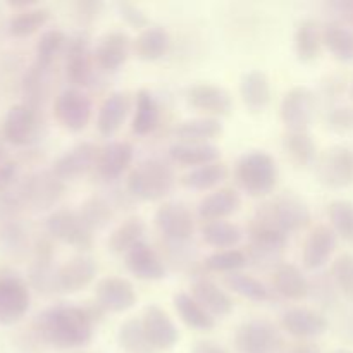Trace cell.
<instances>
[{"instance_id":"cell-1","label":"cell","mask_w":353,"mask_h":353,"mask_svg":"<svg viewBox=\"0 0 353 353\" xmlns=\"http://www.w3.org/2000/svg\"><path fill=\"white\" fill-rule=\"evenodd\" d=\"M31 324L37 336L55 348L83 347L93 336V321L83 305L55 303L40 310Z\"/></svg>"},{"instance_id":"cell-2","label":"cell","mask_w":353,"mask_h":353,"mask_svg":"<svg viewBox=\"0 0 353 353\" xmlns=\"http://www.w3.org/2000/svg\"><path fill=\"white\" fill-rule=\"evenodd\" d=\"M176 172L169 162L152 157L134 165L126 178V190L131 196L143 202H155L171 193Z\"/></svg>"},{"instance_id":"cell-3","label":"cell","mask_w":353,"mask_h":353,"mask_svg":"<svg viewBox=\"0 0 353 353\" xmlns=\"http://www.w3.org/2000/svg\"><path fill=\"white\" fill-rule=\"evenodd\" d=\"M310 219H312V214L305 200L300 199L295 193L286 192L259 205L252 217V224L274 228L288 234L290 231L305 228Z\"/></svg>"},{"instance_id":"cell-4","label":"cell","mask_w":353,"mask_h":353,"mask_svg":"<svg viewBox=\"0 0 353 353\" xmlns=\"http://www.w3.org/2000/svg\"><path fill=\"white\" fill-rule=\"evenodd\" d=\"M278 162L265 150H250L236 162V179L254 196L268 195L278 185Z\"/></svg>"},{"instance_id":"cell-5","label":"cell","mask_w":353,"mask_h":353,"mask_svg":"<svg viewBox=\"0 0 353 353\" xmlns=\"http://www.w3.org/2000/svg\"><path fill=\"white\" fill-rule=\"evenodd\" d=\"M234 347L240 353H285V338L272 321L252 317L234 333Z\"/></svg>"},{"instance_id":"cell-6","label":"cell","mask_w":353,"mask_h":353,"mask_svg":"<svg viewBox=\"0 0 353 353\" xmlns=\"http://www.w3.org/2000/svg\"><path fill=\"white\" fill-rule=\"evenodd\" d=\"M65 183L54 174V171H37L28 174L21 181L17 190L19 205L30 207L34 210H45L54 207L62 199Z\"/></svg>"},{"instance_id":"cell-7","label":"cell","mask_w":353,"mask_h":353,"mask_svg":"<svg viewBox=\"0 0 353 353\" xmlns=\"http://www.w3.org/2000/svg\"><path fill=\"white\" fill-rule=\"evenodd\" d=\"M41 119L38 109L30 103H14L0 124V137L14 147H28L40 137Z\"/></svg>"},{"instance_id":"cell-8","label":"cell","mask_w":353,"mask_h":353,"mask_svg":"<svg viewBox=\"0 0 353 353\" xmlns=\"http://www.w3.org/2000/svg\"><path fill=\"white\" fill-rule=\"evenodd\" d=\"M248 234H250V245L245 254L248 264H254L262 269L271 268V265H274V269L278 268L281 264V255L288 234L274 230V228L259 226V224L252 223L248 226Z\"/></svg>"},{"instance_id":"cell-9","label":"cell","mask_w":353,"mask_h":353,"mask_svg":"<svg viewBox=\"0 0 353 353\" xmlns=\"http://www.w3.org/2000/svg\"><path fill=\"white\" fill-rule=\"evenodd\" d=\"M45 230L48 236L72 245L79 250H88L93 245V231L83 223L78 210L68 207L52 210L45 219Z\"/></svg>"},{"instance_id":"cell-10","label":"cell","mask_w":353,"mask_h":353,"mask_svg":"<svg viewBox=\"0 0 353 353\" xmlns=\"http://www.w3.org/2000/svg\"><path fill=\"white\" fill-rule=\"evenodd\" d=\"M92 99L79 88H65L55 97L54 117L62 128L78 133L88 126L92 119Z\"/></svg>"},{"instance_id":"cell-11","label":"cell","mask_w":353,"mask_h":353,"mask_svg":"<svg viewBox=\"0 0 353 353\" xmlns=\"http://www.w3.org/2000/svg\"><path fill=\"white\" fill-rule=\"evenodd\" d=\"M95 55L90 50L88 34L78 33L65 45V78L72 88L92 85L95 78Z\"/></svg>"},{"instance_id":"cell-12","label":"cell","mask_w":353,"mask_h":353,"mask_svg":"<svg viewBox=\"0 0 353 353\" xmlns=\"http://www.w3.org/2000/svg\"><path fill=\"white\" fill-rule=\"evenodd\" d=\"M31 305V290L24 279L14 274L0 276V326L16 324Z\"/></svg>"},{"instance_id":"cell-13","label":"cell","mask_w":353,"mask_h":353,"mask_svg":"<svg viewBox=\"0 0 353 353\" xmlns=\"http://www.w3.org/2000/svg\"><path fill=\"white\" fill-rule=\"evenodd\" d=\"M316 172L321 183L331 188H341L353 183V152L347 147L326 148L316 161Z\"/></svg>"},{"instance_id":"cell-14","label":"cell","mask_w":353,"mask_h":353,"mask_svg":"<svg viewBox=\"0 0 353 353\" xmlns=\"http://www.w3.org/2000/svg\"><path fill=\"white\" fill-rule=\"evenodd\" d=\"M154 223L161 234H164L171 241H186L192 238L195 231V219L193 214L185 203L169 202L161 203L154 214Z\"/></svg>"},{"instance_id":"cell-15","label":"cell","mask_w":353,"mask_h":353,"mask_svg":"<svg viewBox=\"0 0 353 353\" xmlns=\"http://www.w3.org/2000/svg\"><path fill=\"white\" fill-rule=\"evenodd\" d=\"M279 114L290 131H307L314 114V93L307 86H293L283 97Z\"/></svg>"},{"instance_id":"cell-16","label":"cell","mask_w":353,"mask_h":353,"mask_svg":"<svg viewBox=\"0 0 353 353\" xmlns=\"http://www.w3.org/2000/svg\"><path fill=\"white\" fill-rule=\"evenodd\" d=\"M97 276V262L90 255L79 254L68 259L55 271V292L76 293L86 288Z\"/></svg>"},{"instance_id":"cell-17","label":"cell","mask_w":353,"mask_h":353,"mask_svg":"<svg viewBox=\"0 0 353 353\" xmlns=\"http://www.w3.org/2000/svg\"><path fill=\"white\" fill-rule=\"evenodd\" d=\"M100 147H97L92 141H81L72 148L65 150L64 154L59 155L52 164V171L62 181L79 178L88 171L95 169L97 155H99Z\"/></svg>"},{"instance_id":"cell-18","label":"cell","mask_w":353,"mask_h":353,"mask_svg":"<svg viewBox=\"0 0 353 353\" xmlns=\"http://www.w3.org/2000/svg\"><path fill=\"white\" fill-rule=\"evenodd\" d=\"M97 303L105 312H124L137 303L138 296L131 281L121 276H105L95 285Z\"/></svg>"},{"instance_id":"cell-19","label":"cell","mask_w":353,"mask_h":353,"mask_svg":"<svg viewBox=\"0 0 353 353\" xmlns=\"http://www.w3.org/2000/svg\"><path fill=\"white\" fill-rule=\"evenodd\" d=\"M186 100L193 109L209 117L228 116L233 109V99L226 88L214 83H196L186 92Z\"/></svg>"},{"instance_id":"cell-20","label":"cell","mask_w":353,"mask_h":353,"mask_svg":"<svg viewBox=\"0 0 353 353\" xmlns=\"http://www.w3.org/2000/svg\"><path fill=\"white\" fill-rule=\"evenodd\" d=\"M141 324H143V330L152 347L157 350H169L178 343L179 331L174 321L169 317L164 309L155 303L145 307L143 314H141Z\"/></svg>"},{"instance_id":"cell-21","label":"cell","mask_w":353,"mask_h":353,"mask_svg":"<svg viewBox=\"0 0 353 353\" xmlns=\"http://www.w3.org/2000/svg\"><path fill=\"white\" fill-rule=\"evenodd\" d=\"M131 50H133V40L130 34L116 30L102 34L97 40L93 55H95L97 65L103 71H116L128 61Z\"/></svg>"},{"instance_id":"cell-22","label":"cell","mask_w":353,"mask_h":353,"mask_svg":"<svg viewBox=\"0 0 353 353\" xmlns=\"http://www.w3.org/2000/svg\"><path fill=\"white\" fill-rule=\"evenodd\" d=\"M124 264L131 274L140 279L157 281L165 276V265L161 255L155 252L152 245H148L143 240L138 241L134 247H131L124 254Z\"/></svg>"},{"instance_id":"cell-23","label":"cell","mask_w":353,"mask_h":353,"mask_svg":"<svg viewBox=\"0 0 353 353\" xmlns=\"http://www.w3.org/2000/svg\"><path fill=\"white\" fill-rule=\"evenodd\" d=\"M283 330L296 338L319 336L327 330V319L309 307H292L281 314Z\"/></svg>"},{"instance_id":"cell-24","label":"cell","mask_w":353,"mask_h":353,"mask_svg":"<svg viewBox=\"0 0 353 353\" xmlns=\"http://www.w3.org/2000/svg\"><path fill=\"white\" fill-rule=\"evenodd\" d=\"M133 161V145L130 141L116 140L100 147L97 155L95 171L103 179H116Z\"/></svg>"},{"instance_id":"cell-25","label":"cell","mask_w":353,"mask_h":353,"mask_svg":"<svg viewBox=\"0 0 353 353\" xmlns=\"http://www.w3.org/2000/svg\"><path fill=\"white\" fill-rule=\"evenodd\" d=\"M131 103H133L131 93L124 92V90L110 92L100 103L99 114H97V128L100 133L105 137L116 133L130 114Z\"/></svg>"},{"instance_id":"cell-26","label":"cell","mask_w":353,"mask_h":353,"mask_svg":"<svg viewBox=\"0 0 353 353\" xmlns=\"http://www.w3.org/2000/svg\"><path fill=\"white\" fill-rule=\"evenodd\" d=\"M336 248V233L333 228L319 224L307 234L302 248V262L305 268L317 269L326 264Z\"/></svg>"},{"instance_id":"cell-27","label":"cell","mask_w":353,"mask_h":353,"mask_svg":"<svg viewBox=\"0 0 353 353\" xmlns=\"http://www.w3.org/2000/svg\"><path fill=\"white\" fill-rule=\"evenodd\" d=\"M54 64H43V62L34 61L28 68L23 78V95L26 99V103L38 109L48 99L52 86H54Z\"/></svg>"},{"instance_id":"cell-28","label":"cell","mask_w":353,"mask_h":353,"mask_svg":"<svg viewBox=\"0 0 353 353\" xmlns=\"http://www.w3.org/2000/svg\"><path fill=\"white\" fill-rule=\"evenodd\" d=\"M241 205L240 193L234 188L224 186V188L214 190L212 193L203 196L196 205V212L203 221H219L236 212Z\"/></svg>"},{"instance_id":"cell-29","label":"cell","mask_w":353,"mask_h":353,"mask_svg":"<svg viewBox=\"0 0 353 353\" xmlns=\"http://www.w3.org/2000/svg\"><path fill=\"white\" fill-rule=\"evenodd\" d=\"M192 296L212 317H223L233 310V299L217 283L199 278L192 283Z\"/></svg>"},{"instance_id":"cell-30","label":"cell","mask_w":353,"mask_h":353,"mask_svg":"<svg viewBox=\"0 0 353 353\" xmlns=\"http://www.w3.org/2000/svg\"><path fill=\"white\" fill-rule=\"evenodd\" d=\"M272 285L279 295L290 300H302L310 293V283L302 269L290 262H281L272 272Z\"/></svg>"},{"instance_id":"cell-31","label":"cell","mask_w":353,"mask_h":353,"mask_svg":"<svg viewBox=\"0 0 353 353\" xmlns=\"http://www.w3.org/2000/svg\"><path fill=\"white\" fill-rule=\"evenodd\" d=\"M169 155L178 164L183 165H203L219 161L221 150L210 141H185L178 140L169 147Z\"/></svg>"},{"instance_id":"cell-32","label":"cell","mask_w":353,"mask_h":353,"mask_svg":"<svg viewBox=\"0 0 353 353\" xmlns=\"http://www.w3.org/2000/svg\"><path fill=\"white\" fill-rule=\"evenodd\" d=\"M240 95L252 110H262L271 102V81L261 69H250L241 76Z\"/></svg>"},{"instance_id":"cell-33","label":"cell","mask_w":353,"mask_h":353,"mask_svg":"<svg viewBox=\"0 0 353 353\" xmlns=\"http://www.w3.org/2000/svg\"><path fill=\"white\" fill-rule=\"evenodd\" d=\"M171 37L162 26H147L133 40V52L141 61H157L168 52Z\"/></svg>"},{"instance_id":"cell-34","label":"cell","mask_w":353,"mask_h":353,"mask_svg":"<svg viewBox=\"0 0 353 353\" xmlns=\"http://www.w3.org/2000/svg\"><path fill=\"white\" fill-rule=\"evenodd\" d=\"M295 54L302 62H310L319 55L321 47H323V30L319 23L314 19H302L296 24L295 37Z\"/></svg>"},{"instance_id":"cell-35","label":"cell","mask_w":353,"mask_h":353,"mask_svg":"<svg viewBox=\"0 0 353 353\" xmlns=\"http://www.w3.org/2000/svg\"><path fill=\"white\" fill-rule=\"evenodd\" d=\"M159 119H161V110L154 95L145 88L138 90L134 95V116L131 121V131L143 137L157 128Z\"/></svg>"},{"instance_id":"cell-36","label":"cell","mask_w":353,"mask_h":353,"mask_svg":"<svg viewBox=\"0 0 353 353\" xmlns=\"http://www.w3.org/2000/svg\"><path fill=\"white\" fill-rule=\"evenodd\" d=\"M172 303H174L176 312L179 314L183 321L188 324L190 327H195V330H212L216 326V321L214 317L196 302L192 296V293L186 292H178L172 296Z\"/></svg>"},{"instance_id":"cell-37","label":"cell","mask_w":353,"mask_h":353,"mask_svg":"<svg viewBox=\"0 0 353 353\" xmlns=\"http://www.w3.org/2000/svg\"><path fill=\"white\" fill-rule=\"evenodd\" d=\"M228 164L216 161L210 164L196 165L179 178V183L192 190H209L228 178Z\"/></svg>"},{"instance_id":"cell-38","label":"cell","mask_w":353,"mask_h":353,"mask_svg":"<svg viewBox=\"0 0 353 353\" xmlns=\"http://www.w3.org/2000/svg\"><path fill=\"white\" fill-rule=\"evenodd\" d=\"M202 238L210 247L226 250V248H233L240 243L243 238V231L236 223L226 219L207 221L202 226Z\"/></svg>"},{"instance_id":"cell-39","label":"cell","mask_w":353,"mask_h":353,"mask_svg":"<svg viewBox=\"0 0 353 353\" xmlns=\"http://www.w3.org/2000/svg\"><path fill=\"white\" fill-rule=\"evenodd\" d=\"M145 221L140 216L126 217L121 224H117L109 234L107 245L116 254H126L131 247L141 241L145 234Z\"/></svg>"},{"instance_id":"cell-40","label":"cell","mask_w":353,"mask_h":353,"mask_svg":"<svg viewBox=\"0 0 353 353\" xmlns=\"http://www.w3.org/2000/svg\"><path fill=\"white\" fill-rule=\"evenodd\" d=\"M223 133V124L217 117H192L174 128L176 138L185 141H209Z\"/></svg>"},{"instance_id":"cell-41","label":"cell","mask_w":353,"mask_h":353,"mask_svg":"<svg viewBox=\"0 0 353 353\" xmlns=\"http://www.w3.org/2000/svg\"><path fill=\"white\" fill-rule=\"evenodd\" d=\"M48 19H50V10L47 7H26V9L17 10L10 17L7 31L16 38L30 37V34L37 33L40 28H43Z\"/></svg>"},{"instance_id":"cell-42","label":"cell","mask_w":353,"mask_h":353,"mask_svg":"<svg viewBox=\"0 0 353 353\" xmlns=\"http://www.w3.org/2000/svg\"><path fill=\"white\" fill-rule=\"evenodd\" d=\"M78 212L81 216L83 223L92 231L103 230L105 226H109V223L114 217L112 205L102 195H90L88 199L83 200Z\"/></svg>"},{"instance_id":"cell-43","label":"cell","mask_w":353,"mask_h":353,"mask_svg":"<svg viewBox=\"0 0 353 353\" xmlns=\"http://www.w3.org/2000/svg\"><path fill=\"white\" fill-rule=\"evenodd\" d=\"M121 347L130 353H152L155 350L141 324V317H128L117 331Z\"/></svg>"},{"instance_id":"cell-44","label":"cell","mask_w":353,"mask_h":353,"mask_svg":"<svg viewBox=\"0 0 353 353\" xmlns=\"http://www.w3.org/2000/svg\"><path fill=\"white\" fill-rule=\"evenodd\" d=\"M224 283L234 293H238V295L245 296L248 300H254V302H264V300L271 299V293H269L268 286L261 279L255 278V276L234 271L224 276Z\"/></svg>"},{"instance_id":"cell-45","label":"cell","mask_w":353,"mask_h":353,"mask_svg":"<svg viewBox=\"0 0 353 353\" xmlns=\"http://www.w3.org/2000/svg\"><path fill=\"white\" fill-rule=\"evenodd\" d=\"M323 43L340 61L353 59V33L338 23H327L323 28Z\"/></svg>"},{"instance_id":"cell-46","label":"cell","mask_w":353,"mask_h":353,"mask_svg":"<svg viewBox=\"0 0 353 353\" xmlns=\"http://www.w3.org/2000/svg\"><path fill=\"white\" fill-rule=\"evenodd\" d=\"M285 148L299 165H310L317 161V147L307 131H290L285 134Z\"/></svg>"},{"instance_id":"cell-47","label":"cell","mask_w":353,"mask_h":353,"mask_svg":"<svg viewBox=\"0 0 353 353\" xmlns=\"http://www.w3.org/2000/svg\"><path fill=\"white\" fill-rule=\"evenodd\" d=\"M68 45V38H65L64 31L57 30V28H50L45 30L38 38L37 45H34V61L43 62V64H54L55 57L65 48Z\"/></svg>"},{"instance_id":"cell-48","label":"cell","mask_w":353,"mask_h":353,"mask_svg":"<svg viewBox=\"0 0 353 353\" xmlns=\"http://www.w3.org/2000/svg\"><path fill=\"white\" fill-rule=\"evenodd\" d=\"M248 264L247 255L238 248H226V250H216L214 254L207 255L203 261V268L214 272H234Z\"/></svg>"},{"instance_id":"cell-49","label":"cell","mask_w":353,"mask_h":353,"mask_svg":"<svg viewBox=\"0 0 353 353\" xmlns=\"http://www.w3.org/2000/svg\"><path fill=\"white\" fill-rule=\"evenodd\" d=\"M327 214L334 233L353 241V203L348 200H334L327 207Z\"/></svg>"},{"instance_id":"cell-50","label":"cell","mask_w":353,"mask_h":353,"mask_svg":"<svg viewBox=\"0 0 353 353\" xmlns=\"http://www.w3.org/2000/svg\"><path fill=\"white\" fill-rule=\"evenodd\" d=\"M331 276L345 296L353 300V255L343 254L331 265Z\"/></svg>"},{"instance_id":"cell-51","label":"cell","mask_w":353,"mask_h":353,"mask_svg":"<svg viewBox=\"0 0 353 353\" xmlns=\"http://www.w3.org/2000/svg\"><path fill=\"white\" fill-rule=\"evenodd\" d=\"M0 241H2L3 248H7L9 252L21 254V252H24V248L28 245L26 231L23 230L21 224L7 223L0 230Z\"/></svg>"},{"instance_id":"cell-52","label":"cell","mask_w":353,"mask_h":353,"mask_svg":"<svg viewBox=\"0 0 353 353\" xmlns=\"http://www.w3.org/2000/svg\"><path fill=\"white\" fill-rule=\"evenodd\" d=\"M17 174V164L10 155L6 154L2 147H0V192H6L12 181L16 179Z\"/></svg>"},{"instance_id":"cell-53","label":"cell","mask_w":353,"mask_h":353,"mask_svg":"<svg viewBox=\"0 0 353 353\" xmlns=\"http://www.w3.org/2000/svg\"><path fill=\"white\" fill-rule=\"evenodd\" d=\"M119 10H121V16H123L124 19H126V23L131 24V26L141 28V30H145V28L148 26L147 14H145L140 7L134 6V3L121 2Z\"/></svg>"},{"instance_id":"cell-54","label":"cell","mask_w":353,"mask_h":353,"mask_svg":"<svg viewBox=\"0 0 353 353\" xmlns=\"http://www.w3.org/2000/svg\"><path fill=\"white\" fill-rule=\"evenodd\" d=\"M327 121H330L331 128H334V130H350V128H353V109L352 107H336L330 112Z\"/></svg>"},{"instance_id":"cell-55","label":"cell","mask_w":353,"mask_h":353,"mask_svg":"<svg viewBox=\"0 0 353 353\" xmlns=\"http://www.w3.org/2000/svg\"><path fill=\"white\" fill-rule=\"evenodd\" d=\"M100 9H102V3L93 2V0H81L76 3V14L81 23H92L93 19H97Z\"/></svg>"},{"instance_id":"cell-56","label":"cell","mask_w":353,"mask_h":353,"mask_svg":"<svg viewBox=\"0 0 353 353\" xmlns=\"http://www.w3.org/2000/svg\"><path fill=\"white\" fill-rule=\"evenodd\" d=\"M192 353H228L221 345L209 340H200L193 345Z\"/></svg>"},{"instance_id":"cell-57","label":"cell","mask_w":353,"mask_h":353,"mask_svg":"<svg viewBox=\"0 0 353 353\" xmlns=\"http://www.w3.org/2000/svg\"><path fill=\"white\" fill-rule=\"evenodd\" d=\"M285 353H321L319 347L314 343H309V341H302V343H295L285 350Z\"/></svg>"},{"instance_id":"cell-58","label":"cell","mask_w":353,"mask_h":353,"mask_svg":"<svg viewBox=\"0 0 353 353\" xmlns=\"http://www.w3.org/2000/svg\"><path fill=\"white\" fill-rule=\"evenodd\" d=\"M333 353H352V352H347V350H336V352H333Z\"/></svg>"},{"instance_id":"cell-59","label":"cell","mask_w":353,"mask_h":353,"mask_svg":"<svg viewBox=\"0 0 353 353\" xmlns=\"http://www.w3.org/2000/svg\"><path fill=\"white\" fill-rule=\"evenodd\" d=\"M352 97H353V86H352Z\"/></svg>"}]
</instances>
